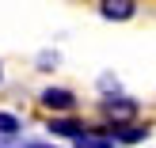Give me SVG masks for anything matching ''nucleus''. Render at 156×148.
Listing matches in <instances>:
<instances>
[{"label": "nucleus", "instance_id": "obj_5", "mask_svg": "<svg viewBox=\"0 0 156 148\" xmlns=\"http://www.w3.org/2000/svg\"><path fill=\"white\" fill-rule=\"evenodd\" d=\"M50 133H57V137H84V133H88V129H84L80 126V122H50Z\"/></svg>", "mask_w": 156, "mask_h": 148}, {"label": "nucleus", "instance_id": "obj_2", "mask_svg": "<svg viewBox=\"0 0 156 148\" xmlns=\"http://www.w3.org/2000/svg\"><path fill=\"white\" fill-rule=\"evenodd\" d=\"M42 106H50V110H73L76 99H73V91H65V88H46L42 91Z\"/></svg>", "mask_w": 156, "mask_h": 148}, {"label": "nucleus", "instance_id": "obj_4", "mask_svg": "<svg viewBox=\"0 0 156 148\" xmlns=\"http://www.w3.org/2000/svg\"><path fill=\"white\" fill-rule=\"evenodd\" d=\"M111 133H114V141L133 144V141H145V137H149V129H141V126H114Z\"/></svg>", "mask_w": 156, "mask_h": 148}, {"label": "nucleus", "instance_id": "obj_3", "mask_svg": "<svg viewBox=\"0 0 156 148\" xmlns=\"http://www.w3.org/2000/svg\"><path fill=\"white\" fill-rule=\"evenodd\" d=\"M103 19H133L137 12V0H103Z\"/></svg>", "mask_w": 156, "mask_h": 148}, {"label": "nucleus", "instance_id": "obj_7", "mask_svg": "<svg viewBox=\"0 0 156 148\" xmlns=\"http://www.w3.org/2000/svg\"><path fill=\"white\" fill-rule=\"evenodd\" d=\"M19 118H15V114H0V137H15L19 133Z\"/></svg>", "mask_w": 156, "mask_h": 148}, {"label": "nucleus", "instance_id": "obj_6", "mask_svg": "<svg viewBox=\"0 0 156 148\" xmlns=\"http://www.w3.org/2000/svg\"><path fill=\"white\" fill-rule=\"evenodd\" d=\"M76 148H114L111 137H95V133H84V137H76Z\"/></svg>", "mask_w": 156, "mask_h": 148}, {"label": "nucleus", "instance_id": "obj_1", "mask_svg": "<svg viewBox=\"0 0 156 148\" xmlns=\"http://www.w3.org/2000/svg\"><path fill=\"white\" fill-rule=\"evenodd\" d=\"M103 114H107V118H114V122H129V118H133V114H137V103H133V99H103Z\"/></svg>", "mask_w": 156, "mask_h": 148}]
</instances>
